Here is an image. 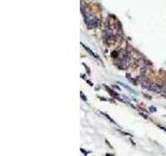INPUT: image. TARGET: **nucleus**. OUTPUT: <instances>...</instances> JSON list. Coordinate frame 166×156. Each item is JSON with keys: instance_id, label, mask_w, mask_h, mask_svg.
Masks as SVG:
<instances>
[{"instance_id": "obj_2", "label": "nucleus", "mask_w": 166, "mask_h": 156, "mask_svg": "<svg viewBox=\"0 0 166 156\" xmlns=\"http://www.w3.org/2000/svg\"><path fill=\"white\" fill-rule=\"evenodd\" d=\"M161 128H162V129H164V130H165V131H166V129H165V128H164V127H161Z\"/></svg>"}, {"instance_id": "obj_1", "label": "nucleus", "mask_w": 166, "mask_h": 156, "mask_svg": "<svg viewBox=\"0 0 166 156\" xmlns=\"http://www.w3.org/2000/svg\"><path fill=\"white\" fill-rule=\"evenodd\" d=\"M82 46H83V47H84V49H85V50H87V51H88V52H89V53H90L92 55H94V56H95L96 58H98V56H97V55H96V54H95V53H94V52H93L92 50H89V49H88V48H87V47H86L85 45H83V44H82Z\"/></svg>"}]
</instances>
